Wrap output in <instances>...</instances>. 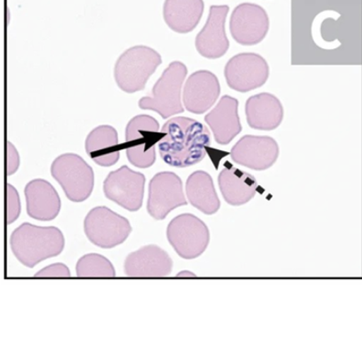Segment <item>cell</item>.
Listing matches in <instances>:
<instances>
[{"label":"cell","mask_w":362,"mask_h":339,"mask_svg":"<svg viewBox=\"0 0 362 339\" xmlns=\"http://www.w3.org/2000/svg\"><path fill=\"white\" fill-rule=\"evenodd\" d=\"M159 141L160 156L170 167H189L201 162L210 146L211 133L199 121L176 117L164 124Z\"/></svg>","instance_id":"6da1fadb"},{"label":"cell","mask_w":362,"mask_h":339,"mask_svg":"<svg viewBox=\"0 0 362 339\" xmlns=\"http://www.w3.org/2000/svg\"><path fill=\"white\" fill-rule=\"evenodd\" d=\"M10 246L23 266L33 268L49 258L58 256L65 247V238L56 227L23 223L10 237Z\"/></svg>","instance_id":"7a4b0ae2"},{"label":"cell","mask_w":362,"mask_h":339,"mask_svg":"<svg viewBox=\"0 0 362 339\" xmlns=\"http://www.w3.org/2000/svg\"><path fill=\"white\" fill-rule=\"evenodd\" d=\"M162 56L146 46L132 47L117 60L114 76L123 92L134 93L145 89L147 81L162 64Z\"/></svg>","instance_id":"3957f363"},{"label":"cell","mask_w":362,"mask_h":339,"mask_svg":"<svg viewBox=\"0 0 362 339\" xmlns=\"http://www.w3.org/2000/svg\"><path fill=\"white\" fill-rule=\"evenodd\" d=\"M187 75L185 64L180 61L170 63L153 85L151 95L139 100L140 109L153 110L164 119L183 113L181 89Z\"/></svg>","instance_id":"277c9868"},{"label":"cell","mask_w":362,"mask_h":339,"mask_svg":"<svg viewBox=\"0 0 362 339\" xmlns=\"http://www.w3.org/2000/svg\"><path fill=\"white\" fill-rule=\"evenodd\" d=\"M52 176L73 203H83L95 187V173L86 160L75 153H65L53 161Z\"/></svg>","instance_id":"5b68a950"},{"label":"cell","mask_w":362,"mask_h":339,"mask_svg":"<svg viewBox=\"0 0 362 339\" xmlns=\"http://www.w3.org/2000/svg\"><path fill=\"white\" fill-rule=\"evenodd\" d=\"M158 121L148 115H139L126 127L127 156L133 166L140 169L152 167L156 160V143L162 139Z\"/></svg>","instance_id":"8992f818"},{"label":"cell","mask_w":362,"mask_h":339,"mask_svg":"<svg viewBox=\"0 0 362 339\" xmlns=\"http://www.w3.org/2000/svg\"><path fill=\"white\" fill-rule=\"evenodd\" d=\"M167 239L179 256L194 260L206 250L210 231L203 220L190 213L174 218L167 227Z\"/></svg>","instance_id":"52a82bcc"},{"label":"cell","mask_w":362,"mask_h":339,"mask_svg":"<svg viewBox=\"0 0 362 339\" xmlns=\"http://www.w3.org/2000/svg\"><path fill=\"white\" fill-rule=\"evenodd\" d=\"M83 230L88 240L103 249L120 246L132 232L129 221L105 206L93 208L86 215Z\"/></svg>","instance_id":"ba28073f"},{"label":"cell","mask_w":362,"mask_h":339,"mask_svg":"<svg viewBox=\"0 0 362 339\" xmlns=\"http://www.w3.org/2000/svg\"><path fill=\"white\" fill-rule=\"evenodd\" d=\"M270 69L267 60L259 54H237L224 67V77L231 90L249 93L262 87L267 82Z\"/></svg>","instance_id":"9c48e42d"},{"label":"cell","mask_w":362,"mask_h":339,"mask_svg":"<svg viewBox=\"0 0 362 339\" xmlns=\"http://www.w3.org/2000/svg\"><path fill=\"white\" fill-rule=\"evenodd\" d=\"M146 177L127 166L112 171L103 183L107 199L129 211H137L143 206Z\"/></svg>","instance_id":"30bf717a"},{"label":"cell","mask_w":362,"mask_h":339,"mask_svg":"<svg viewBox=\"0 0 362 339\" xmlns=\"http://www.w3.org/2000/svg\"><path fill=\"white\" fill-rule=\"evenodd\" d=\"M187 204L182 181L175 173L160 172L151 179L146 209L154 220H165L173 210Z\"/></svg>","instance_id":"8fae6325"},{"label":"cell","mask_w":362,"mask_h":339,"mask_svg":"<svg viewBox=\"0 0 362 339\" xmlns=\"http://www.w3.org/2000/svg\"><path fill=\"white\" fill-rule=\"evenodd\" d=\"M270 21L266 10L253 3H243L231 13L230 32L243 46L259 44L269 31Z\"/></svg>","instance_id":"7c38bea8"},{"label":"cell","mask_w":362,"mask_h":339,"mask_svg":"<svg viewBox=\"0 0 362 339\" xmlns=\"http://www.w3.org/2000/svg\"><path fill=\"white\" fill-rule=\"evenodd\" d=\"M279 146L270 136H244L231 148L230 157L238 165L263 171L270 169L279 157Z\"/></svg>","instance_id":"4fadbf2b"},{"label":"cell","mask_w":362,"mask_h":339,"mask_svg":"<svg viewBox=\"0 0 362 339\" xmlns=\"http://www.w3.org/2000/svg\"><path fill=\"white\" fill-rule=\"evenodd\" d=\"M229 10V6L227 5L210 6L209 18L195 40L197 52L204 58L220 59L229 49L230 42L226 31Z\"/></svg>","instance_id":"5bb4252c"},{"label":"cell","mask_w":362,"mask_h":339,"mask_svg":"<svg viewBox=\"0 0 362 339\" xmlns=\"http://www.w3.org/2000/svg\"><path fill=\"white\" fill-rule=\"evenodd\" d=\"M173 268V261L166 251L156 244H148L127 255L124 273L134 278L168 277Z\"/></svg>","instance_id":"9a60e30c"},{"label":"cell","mask_w":362,"mask_h":339,"mask_svg":"<svg viewBox=\"0 0 362 339\" xmlns=\"http://www.w3.org/2000/svg\"><path fill=\"white\" fill-rule=\"evenodd\" d=\"M220 93L217 76L207 70H199L187 78L184 86V106L187 112L201 115L216 104Z\"/></svg>","instance_id":"2e32d148"},{"label":"cell","mask_w":362,"mask_h":339,"mask_svg":"<svg viewBox=\"0 0 362 339\" xmlns=\"http://www.w3.org/2000/svg\"><path fill=\"white\" fill-rule=\"evenodd\" d=\"M212 130L214 140L220 145H228L243 130L239 116V102L233 97L224 95L217 105L204 117Z\"/></svg>","instance_id":"e0dca14e"},{"label":"cell","mask_w":362,"mask_h":339,"mask_svg":"<svg viewBox=\"0 0 362 339\" xmlns=\"http://www.w3.org/2000/svg\"><path fill=\"white\" fill-rule=\"evenodd\" d=\"M26 210L29 217L50 221L59 216L62 201L52 184L45 179L32 180L25 188Z\"/></svg>","instance_id":"ac0fdd59"},{"label":"cell","mask_w":362,"mask_h":339,"mask_svg":"<svg viewBox=\"0 0 362 339\" xmlns=\"http://www.w3.org/2000/svg\"><path fill=\"white\" fill-rule=\"evenodd\" d=\"M247 124L255 130L273 131L283 122V104L274 94L263 93L251 96L245 105Z\"/></svg>","instance_id":"d6986e66"},{"label":"cell","mask_w":362,"mask_h":339,"mask_svg":"<svg viewBox=\"0 0 362 339\" xmlns=\"http://www.w3.org/2000/svg\"><path fill=\"white\" fill-rule=\"evenodd\" d=\"M221 193L227 203L241 206L249 203L256 196L257 179L249 173L226 163V167L218 176Z\"/></svg>","instance_id":"ffe728a7"},{"label":"cell","mask_w":362,"mask_h":339,"mask_svg":"<svg viewBox=\"0 0 362 339\" xmlns=\"http://www.w3.org/2000/svg\"><path fill=\"white\" fill-rule=\"evenodd\" d=\"M204 9L203 0H165L163 18L173 31L187 33L199 25Z\"/></svg>","instance_id":"44dd1931"},{"label":"cell","mask_w":362,"mask_h":339,"mask_svg":"<svg viewBox=\"0 0 362 339\" xmlns=\"http://www.w3.org/2000/svg\"><path fill=\"white\" fill-rule=\"evenodd\" d=\"M86 150L97 165H115L119 160L118 133L110 126L96 127L87 136Z\"/></svg>","instance_id":"7402d4cb"},{"label":"cell","mask_w":362,"mask_h":339,"mask_svg":"<svg viewBox=\"0 0 362 339\" xmlns=\"http://www.w3.org/2000/svg\"><path fill=\"white\" fill-rule=\"evenodd\" d=\"M186 194L191 206L206 215H214L220 210L212 177L206 171L197 170L190 174L186 183Z\"/></svg>","instance_id":"603a6c76"},{"label":"cell","mask_w":362,"mask_h":339,"mask_svg":"<svg viewBox=\"0 0 362 339\" xmlns=\"http://www.w3.org/2000/svg\"><path fill=\"white\" fill-rule=\"evenodd\" d=\"M76 270V276L81 278L116 277V270L114 268L113 264L103 255L97 254L83 255L77 261Z\"/></svg>","instance_id":"cb8c5ba5"},{"label":"cell","mask_w":362,"mask_h":339,"mask_svg":"<svg viewBox=\"0 0 362 339\" xmlns=\"http://www.w3.org/2000/svg\"><path fill=\"white\" fill-rule=\"evenodd\" d=\"M6 224L10 225L18 219L21 213V203L18 191L12 184H6Z\"/></svg>","instance_id":"d4e9b609"},{"label":"cell","mask_w":362,"mask_h":339,"mask_svg":"<svg viewBox=\"0 0 362 339\" xmlns=\"http://www.w3.org/2000/svg\"><path fill=\"white\" fill-rule=\"evenodd\" d=\"M71 276L69 268L64 263H54L43 268L35 275V278H69Z\"/></svg>","instance_id":"484cf974"},{"label":"cell","mask_w":362,"mask_h":339,"mask_svg":"<svg viewBox=\"0 0 362 339\" xmlns=\"http://www.w3.org/2000/svg\"><path fill=\"white\" fill-rule=\"evenodd\" d=\"M19 167V154L13 144L8 142L6 145V174L11 176Z\"/></svg>","instance_id":"4316f807"},{"label":"cell","mask_w":362,"mask_h":339,"mask_svg":"<svg viewBox=\"0 0 362 339\" xmlns=\"http://www.w3.org/2000/svg\"><path fill=\"white\" fill-rule=\"evenodd\" d=\"M195 277V275L192 274V273H189V271H182V273H180V274L177 275V277Z\"/></svg>","instance_id":"83f0119b"}]
</instances>
